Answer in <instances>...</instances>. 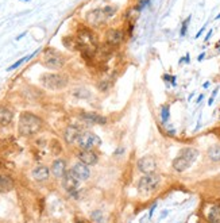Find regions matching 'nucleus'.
<instances>
[{"instance_id": "obj_1", "label": "nucleus", "mask_w": 220, "mask_h": 223, "mask_svg": "<svg viewBox=\"0 0 220 223\" xmlns=\"http://www.w3.org/2000/svg\"><path fill=\"white\" fill-rule=\"evenodd\" d=\"M42 119L33 112H22L19 118V134L22 137H31L42 128Z\"/></svg>"}, {"instance_id": "obj_2", "label": "nucleus", "mask_w": 220, "mask_h": 223, "mask_svg": "<svg viewBox=\"0 0 220 223\" xmlns=\"http://www.w3.org/2000/svg\"><path fill=\"white\" fill-rule=\"evenodd\" d=\"M197 156H199V150L193 149V147H185L178 153V157L173 160V168L177 172H184L190 168V165L196 161Z\"/></svg>"}, {"instance_id": "obj_3", "label": "nucleus", "mask_w": 220, "mask_h": 223, "mask_svg": "<svg viewBox=\"0 0 220 223\" xmlns=\"http://www.w3.org/2000/svg\"><path fill=\"white\" fill-rule=\"evenodd\" d=\"M41 83L48 89L57 91L68 85V78L58 73H45L41 76Z\"/></svg>"}, {"instance_id": "obj_4", "label": "nucleus", "mask_w": 220, "mask_h": 223, "mask_svg": "<svg viewBox=\"0 0 220 223\" xmlns=\"http://www.w3.org/2000/svg\"><path fill=\"white\" fill-rule=\"evenodd\" d=\"M159 183H161V176L155 173H149L144 174L139 181H138V191L143 195L151 193L158 188Z\"/></svg>"}, {"instance_id": "obj_5", "label": "nucleus", "mask_w": 220, "mask_h": 223, "mask_svg": "<svg viewBox=\"0 0 220 223\" xmlns=\"http://www.w3.org/2000/svg\"><path fill=\"white\" fill-rule=\"evenodd\" d=\"M43 64L49 69H61L65 64V58L55 49L48 48L43 52Z\"/></svg>"}, {"instance_id": "obj_6", "label": "nucleus", "mask_w": 220, "mask_h": 223, "mask_svg": "<svg viewBox=\"0 0 220 223\" xmlns=\"http://www.w3.org/2000/svg\"><path fill=\"white\" fill-rule=\"evenodd\" d=\"M77 145L81 150H92L93 147L101 145V139L92 131H85V133H81L80 138L77 139Z\"/></svg>"}, {"instance_id": "obj_7", "label": "nucleus", "mask_w": 220, "mask_h": 223, "mask_svg": "<svg viewBox=\"0 0 220 223\" xmlns=\"http://www.w3.org/2000/svg\"><path fill=\"white\" fill-rule=\"evenodd\" d=\"M78 185H80V180L77 178V176L73 173V171H66L65 174L62 176V187L66 192L73 195L77 191Z\"/></svg>"}, {"instance_id": "obj_8", "label": "nucleus", "mask_w": 220, "mask_h": 223, "mask_svg": "<svg viewBox=\"0 0 220 223\" xmlns=\"http://www.w3.org/2000/svg\"><path fill=\"white\" fill-rule=\"evenodd\" d=\"M107 20V16L103 11V8H95L87 14V22L93 27H100L104 24Z\"/></svg>"}, {"instance_id": "obj_9", "label": "nucleus", "mask_w": 220, "mask_h": 223, "mask_svg": "<svg viewBox=\"0 0 220 223\" xmlns=\"http://www.w3.org/2000/svg\"><path fill=\"white\" fill-rule=\"evenodd\" d=\"M155 168H157V161L154 157L146 156V157H142V158L138 161V169L144 174L154 173Z\"/></svg>"}, {"instance_id": "obj_10", "label": "nucleus", "mask_w": 220, "mask_h": 223, "mask_svg": "<svg viewBox=\"0 0 220 223\" xmlns=\"http://www.w3.org/2000/svg\"><path fill=\"white\" fill-rule=\"evenodd\" d=\"M105 41L109 46H112V48L119 46L124 41V33L122 30H118V29H109L105 34Z\"/></svg>"}, {"instance_id": "obj_11", "label": "nucleus", "mask_w": 220, "mask_h": 223, "mask_svg": "<svg viewBox=\"0 0 220 223\" xmlns=\"http://www.w3.org/2000/svg\"><path fill=\"white\" fill-rule=\"evenodd\" d=\"M77 157L80 160V162H83L85 165H95L97 160H99V157L93 150H81Z\"/></svg>"}, {"instance_id": "obj_12", "label": "nucleus", "mask_w": 220, "mask_h": 223, "mask_svg": "<svg viewBox=\"0 0 220 223\" xmlns=\"http://www.w3.org/2000/svg\"><path fill=\"white\" fill-rule=\"evenodd\" d=\"M81 135V130L77 126H68L64 133V138L66 143L72 145V143H77V139Z\"/></svg>"}, {"instance_id": "obj_13", "label": "nucleus", "mask_w": 220, "mask_h": 223, "mask_svg": "<svg viewBox=\"0 0 220 223\" xmlns=\"http://www.w3.org/2000/svg\"><path fill=\"white\" fill-rule=\"evenodd\" d=\"M72 171H73V173L77 176V178L80 181H85L89 178V169H88V165L83 164V162H77V164L73 165V168H72Z\"/></svg>"}, {"instance_id": "obj_14", "label": "nucleus", "mask_w": 220, "mask_h": 223, "mask_svg": "<svg viewBox=\"0 0 220 223\" xmlns=\"http://www.w3.org/2000/svg\"><path fill=\"white\" fill-rule=\"evenodd\" d=\"M80 118L83 120H85L87 123H95V124H105L107 123V119L101 115L96 114V112H83L80 115Z\"/></svg>"}, {"instance_id": "obj_15", "label": "nucleus", "mask_w": 220, "mask_h": 223, "mask_svg": "<svg viewBox=\"0 0 220 223\" xmlns=\"http://www.w3.org/2000/svg\"><path fill=\"white\" fill-rule=\"evenodd\" d=\"M49 174H50V171L48 166L45 165H38L31 172V176H33V178L35 181H46L49 178Z\"/></svg>"}, {"instance_id": "obj_16", "label": "nucleus", "mask_w": 220, "mask_h": 223, "mask_svg": "<svg viewBox=\"0 0 220 223\" xmlns=\"http://www.w3.org/2000/svg\"><path fill=\"white\" fill-rule=\"evenodd\" d=\"M14 180L7 174H0V193H7L14 189Z\"/></svg>"}, {"instance_id": "obj_17", "label": "nucleus", "mask_w": 220, "mask_h": 223, "mask_svg": "<svg viewBox=\"0 0 220 223\" xmlns=\"http://www.w3.org/2000/svg\"><path fill=\"white\" fill-rule=\"evenodd\" d=\"M66 172V164L64 160H55L51 165V173L57 178H62V176Z\"/></svg>"}, {"instance_id": "obj_18", "label": "nucleus", "mask_w": 220, "mask_h": 223, "mask_svg": "<svg viewBox=\"0 0 220 223\" xmlns=\"http://www.w3.org/2000/svg\"><path fill=\"white\" fill-rule=\"evenodd\" d=\"M14 114L11 110H8L7 107H0V124L2 126H7L11 123Z\"/></svg>"}, {"instance_id": "obj_19", "label": "nucleus", "mask_w": 220, "mask_h": 223, "mask_svg": "<svg viewBox=\"0 0 220 223\" xmlns=\"http://www.w3.org/2000/svg\"><path fill=\"white\" fill-rule=\"evenodd\" d=\"M207 219H208L209 223H220V204L211 207Z\"/></svg>"}, {"instance_id": "obj_20", "label": "nucleus", "mask_w": 220, "mask_h": 223, "mask_svg": "<svg viewBox=\"0 0 220 223\" xmlns=\"http://www.w3.org/2000/svg\"><path fill=\"white\" fill-rule=\"evenodd\" d=\"M208 157L212 161H220V145H213L208 149Z\"/></svg>"}, {"instance_id": "obj_21", "label": "nucleus", "mask_w": 220, "mask_h": 223, "mask_svg": "<svg viewBox=\"0 0 220 223\" xmlns=\"http://www.w3.org/2000/svg\"><path fill=\"white\" fill-rule=\"evenodd\" d=\"M90 218H92V221L95 223H105L104 214H103L101 210H96V211H93L92 215H90Z\"/></svg>"}, {"instance_id": "obj_22", "label": "nucleus", "mask_w": 220, "mask_h": 223, "mask_svg": "<svg viewBox=\"0 0 220 223\" xmlns=\"http://www.w3.org/2000/svg\"><path fill=\"white\" fill-rule=\"evenodd\" d=\"M169 117H170V107L168 104H163L161 107V119L163 123H166L169 120Z\"/></svg>"}, {"instance_id": "obj_23", "label": "nucleus", "mask_w": 220, "mask_h": 223, "mask_svg": "<svg viewBox=\"0 0 220 223\" xmlns=\"http://www.w3.org/2000/svg\"><path fill=\"white\" fill-rule=\"evenodd\" d=\"M103 11H104L107 18H112L116 14V11H118V7H116V5H105V7L103 8Z\"/></svg>"}, {"instance_id": "obj_24", "label": "nucleus", "mask_w": 220, "mask_h": 223, "mask_svg": "<svg viewBox=\"0 0 220 223\" xmlns=\"http://www.w3.org/2000/svg\"><path fill=\"white\" fill-rule=\"evenodd\" d=\"M190 19H192V16L189 15V16H188L186 19H185L184 22H182V24H181V30H180V37H185V35H186V31H188V24H189Z\"/></svg>"}, {"instance_id": "obj_25", "label": "nucleus", "mask_w": 220, "mask_h": 223, "mask_svg": "<svg viewBox=\"0 0 220 223\" xmlns=\"http://www.w3.org/2000/svg\"><path fill=\"white\" fill-rule=\"evenodd\" d=\"M73 95L77 96V97H88L89 96V92L84 88H80V89H74L73 91Z\"/></svg>"}, {"instance_id": "obj_26", "label": "nucleus", "mask_w": 220, "mask_h": 223, "mask_svg": "<svg viewBox=\"0 0 220 223\" xmlns=\"http://www.w3.org/2000/svg\"><path fill=\"white\" fill-rule=\"evenodd\" d=\"M150 4V0H139V3H138L137 5H135V11H142L144 7H147V5Z\"/></svg>"}, {"instance_id": "obj_27", "label": "nucleus", "mask_w": 220, "mask_h": 223, "mask_svg": "<svg viewBox=\"0 0 220 223\" xmlns=\"http://www.w3.org/2000/svg\"><path fill=\"white\" fill-rule=\"evenodd\" d=\"M163 80H165V81H170L172 85L176 87V76H169V74H165V76H163Z\"/></svg>"}, {"instance_id": "obj_28", "label": "nucleus", "mask_w": 220, "mask_h": 223, "mask_svg": "<svg viewBox=\"0 0 220 223\" xmlns=\"http://www.w3.org/2000/svg\"><path fill=\"white\" fill-rule=\"evenodd\" d=\"M108 87H109V85H108V83H107L105 80H103V81H100V83H99V89L103 91V92L108 89Z\"/></svg>"}, {"instance_id": "obj_29", "label": "nucleus", "mask_w": 220, "mask_h": 223, "mask_svg": "<svg viewBox=\"0 0 220 223\" xmlns=\"http://www.w3.org/2000/svg\"><path fill=\"white\" fill-rule=\"evenodd\" d=\"M182 62H185V64H189L190 62V58H189V54H185V57L180 58V61H178V64H182Z\"/></svg>"}, {"instance_id": "obj_30", "label": "nucleus", "mask_w": 220, "mask_h": 223, "mask_svg": "<svg viewBox=\"0 0 220 223\" xmlns=\"http://www.w3.org/2000/svg\"><path fill=\"white\" fill-rule=\"evenodd\" d=\"M74 223H90V222L88 221V219H85V218H76Z\"/></svg>"}, {"instance_id": "obj_31", "label": "nucleus", "mask_w": 220, "mask_h": 223, "mask_svg": "<svg viewBox=\"0 0 220 223\" xmlns=\"http://www.w3.org/2000/svg\"><path fill=\"white\" fill-rule=\"evenodd\" d=\"M212 33H213V30H209L208 33H207L205 38H204V41H205V42H207V41H209V38H211V37H212Z\"/></svg>"}, {"instance_id": "obj_32", "label": "nucleus", "mask_w": 220, "mask_h": 223, "mask_svg": "<svg viewBox=\"0 0 220 223\" xmlns=\"http://www.w3.org/2000/svg\"><path fill=\"white\" fill-rule=\"evenodd\" d=\"M204 30H205V26H203L199 31H197V34H196V37H194V38H200V35L203 34V31H204Z\"/></svg>"}, {"instance_id": "obj_33", "label": "nucleus", "mask_w": 220, "mask_h": 223, "mask_svg": "<svg viewBox=\"0 0 220 223\" xmlns=\"http://www.w3.org/2000/svg\"><path fill=\"white\" fill-rule=\"evenodd\" d=\"M155 207H157V204H153L151 206V208H150V218H151V215H153V212H154V210H155Z\"/></svg>"}, {"instance_id": "obj_34", "label": "nucleus", "mask_w": 220, "mask_h": 223, "mask_svg": "<svg viewBox=\"0 0 220 223\" xmlns=\"http://www.w3.org/2000/svg\"><path fill=\"white\" fill-rule=\"evenodd\" d=\"M204 57H205V53H201V54L199 56V57H197V59H199V61H203V59H204Z\"/></svg>"}, {"instance_id": "obj_35", "label": "nucleus", "mask_w": 220, "mask_h": 223, "mask_svg": "<svg viewBox=\"0 0 220 223\" xmlns=\"http://www.w3.org/2000/svg\"><path fill=\"white\" fill-rule=\"evenodd\" d=\"M203 97H204V95H203V93H201V95H200V96H199V97H197V100H196V103H200V102H201V100H203Z\"/></svg>"}, {"instance_id": "obj_36", "label": "nucleus", "mask_w": 220, "mask_h": 223, "mask_svg": "<svg viewBox=\"0 0 220 223\" xmlns=\"http://www.w3.org/2000/svg\"><path fill=\"white\" fill-rule=\"evenodd\" d=\"M213 100H215V97H212V96H211V97H209V102H208V106H212Z\"/></svg>"}, {"instance_id": "obj_37", "label": "nucleus", "mask_w": 220, "mask_h": 223, "mask_svg": "<svg viewBox=\"0 0 220 223\" xmlns=\"http://www.w3.org/2000/svg\"><path fill=\"white\" fill-rule=\"evenodd\" d=\"M24 34H26V33H22L19 37H16V41H19V39H22V38H23V37H24Z\"/></svg>"}, {"instance_id": "obj_38", "label": "nucleus", "mask_w": 220, "mask_h": 223, "mask_svg": "<svg viewBox=\"0 0 220 223\" xmlns=\"http://www.w3.org/2000/svg\"><path fill=\"white\" fill-rule=\"evenodd\" d=\"M120 153H123V149H118L115 152V154H120Z\"/></svg>"}, {"instance_id": "obj_39", "label": "nucleus", "mask_w": 220, "mask_h": 223, "mask_svg": "<svg viewBox=\"0 0 220 223\" xmlns=\"http://www.w3.org/2000/svg\"><path fill=\"white\" fill-rule=\"evenodd\" d=\"M203 87H204V88H208V87H209V83H208V81H207V83H204Z\"/></svg>"}, {"instance_id": "obj_40", "label": "nucleus", "mask_w": 220, "mask_h": 223, "mask_svg": "<svg viewBox=\"0 0 220 223\" xmlns=\"http://www.w3.org/2000/svg\"><path fill=\"white\" fill-rule=\"evenodd\" d=\"M216 48H218V50L220 52V41H219V43H218V46H216Z\"/></svg>"}, {"instance_id": "obj_41", "label": "nucleus", "mask_w": 220, "mask_h": 223, "mask_svg": "<svg viewBox=\"0 0 220 223\" xmlns=\"http://www.w3.org/2000/svg\"><path fill=\"white\" fill-rule=\"evenodd\" d=\"M215 19H216V20H219V19H220V14H219V15H218V16H216V18H215Z\"/></svg>"}, {"instance_id": "obj_42", "label": "nucleus", "mask_w": 220, "mask_h": 223, "mask_svg": "<svg viewBox=\"0 0 220 223\" xmlns=\"http://www.w3.org/2000/svg\"><path fill=\"white\" fill-rule=\"evenodd\" d=\"M22 2H30V0H22Z\"/></svg>"}]
</instances>
